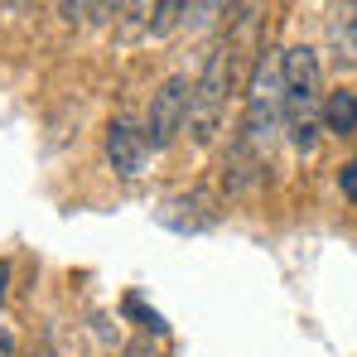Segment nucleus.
Returning a JSON list of instances; mask_svg holds the SVG:
<instances>
[{"label":"nucleus","mask_w":357,"mask_h":357,"mask_svg":"<svg viewBox=\"0 0 357 357\" xmlns=\"http://www.w3.org/2000/svg\"><path fill=\"white\" fill-rule=\"evenodd\" d=\"M5 295H10V261H0V309H5Z\"/></svg>","instance_id":"nucleus-10"},{"label":"nucleus","mask_w":357,"mask_h":357,"mask_svg":"<svg viewBox=\"0 0 357 357\" xmlns=\"http://www.w3.org/2000/svg\"><path fill=\"white\" fill-rule=\"evenodd\" d=\"M280 135V54L275 49H256L246 92H241V121H237V145H246L256 160L271 155Z\"/></svg>","instance_id":"nucleus-2"},{"label":"nucleus","mask_w":357,"mask_h":357,"mask_svg":"<svg viewBox=\"0 0 357 357\" xmlns=\"http://www.w3.org/2000/svg\"><path fill=\"white\" fill-rule=\"evenodd\" d=\"M188 10H193V0H155L150 5V20H145V34L150 39H169L174 29H183Z\"/></svg>","instance_id":"nucleus-8"},{"label":"nucleus","mask_w":357,"mask_h":357,"mask_svg":"<svg viewBox=\"0 0 357 357\" xmlns=\"http://www.w3.org/2000/svg\"><path fill=\"white\" fill-rule=\"evenodd\" d=\"M102 155L112 165L116 178H140L150 169V140H145V126H135L130 116H112L102 130Z\"/></svg>","instance_id":"nucleus-5"},{"label":"nucleus","mask_w":357,"mask_h":357,"mask_svg":"<svg viewBox=\"0 0 357 357\" xmlns=\"http://www.w3.org/2000/svg\"><path fill=\"white\" fill-rule=\"evenodd\" d=\"M324 59L309 44L280 49V130L299 155H314L324 130Z\"/></svg>","instance_id":"nucleus-1"},{"label":"nucleus","mask_w":357,"mask_h":357,"mask_svg":"<svg viewBox=\"0 0 357 357\" xmlns=\"http://www.w3.org/2000/svg\"><path fill=\"white\" fill-rule=\"evenodd\" d=\"M0 357H15V333L10 328H0Z\"/></svg>","instance_id":"nucleus-11"},{"label":"nucleus","mask_w":357,"mask_h":357,"mask_svg":"<svg viewBox=\"0 0 357 357\" xmlns=\"http://www.w3.org/2000/svg\"><path fill=\"white\" fill-rule=\"evenodd\" d=\"M338 193H343L348 203H357V155L343 160V169H338Z\"/></svg>","instance_id":"nucleus-9"},{"label":"nucleus","mask_w":357,"mask_h":357,"mask_svg":"<svg viewBox=\"0 0 357 357\" xmlns=\"http://www.w3.org/2000/svg\"><path fill=\"white\" fill-rule=\"evenodd\" d=\"M324 54L343 73L357 63V0H333L324 15Z\"/></svg>","instance_id":"nucleus-6"},{"label":"nucleus","mask_w":357,"mask_h":357,"mask_svg":"<svg viewBox=\"0 0 357 357\" xmlns=\"http://www.w3.org/2000/svg\"><path fill=\"white\" fill-rule=\"evenodd\" d=\"M324 130L328 135H338V140H353L357 135V92L353 87H333V92H324Z\"/></svg>","instance_id":"nucleus-7"},{"label":"nucleus","mask_w":357,"mask_h":357,"mask_svg":"<svg viewBox=\"0 0 357 357\" xmlns=\"http://www.w3.org/2000/svg\"><path fill=\"white\" fill-rule=\"evenodd\" d=\"M188 102H193V82L183 73L160 82V92L150 97V112H145V140H150V150H169L178 135L188 130Z\"/></svg>","instance_id":"nucleus-4"},{"label":"nucleus","mask_w":357,"mask_h":357,"mask_svg":"<svg viewBox=\"0 0 357 357\" xmlns=\"http://www.w3.org/2000/svg\"><path fill=\"white\" fill-rule=\"evenodd\" d=\"M237 63H241V49H232L227 39L203 63V73L193 82V102H188V135H193V145H213L218 140L222 116H227V92H232Z\"/></svg>","instance_id":"nucleus-3"}]
</instances>
